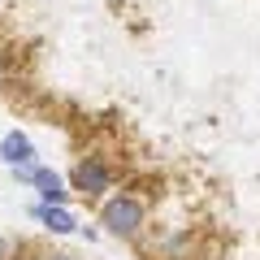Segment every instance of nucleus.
<instances>
[{
    "mask_svg": "<svg viewBox=\"0 0 260 260\" xmlns=\"http://www.w3.org/2000/svg\"><path fill=\"white\" fill-rule=\"evenodd\" d=\"M30 217H35L39 230L52 234V239H70V234L83 230V221H78V213L70 204H35V208H30Z\"/></svg>",
    "mask_w": 260,
    "mask_h": 260,
    "instance_id": "nucleus-3",
    "label": "nucleus"
},
{
    "mask_svg": "<svg viewBox=\"0 0 260 260\" xmlns=\"http://www.w3.org/2000/svg\"><path fill=\"white\" fill-rule=\"evenodd\" d=\"M0 260H13V243L5 239V234H0Z\"/></svg>",
    "mask_w": 260,
    "mask_h": 260,
    "instance_id": "nucleus-8",
    "label": "nucleus"
},
{
    "mask_svg": "<svg viewBox=\"0 0 260 260\" xmlns=\"http://www.w3.org/2000/svg\"><path fill=\"white\" fill-rule=\"evenodd\" d=\"M65 178H70V191L83 195V200H91V204H100V200H109V195L117 191V169H113V160L100 156V152L78 156Z\"/></svg>",
    "mask_w": 260,
    "mask_h": 260,
    "instance_id": "nucleus-2",
    "label": "nucleus"
},
{
    "mask_svg": "<svg viewBox=\"0 0 260 260\" xmlns=\"http://www.w3.org/2000/svg\"><path fill=\"white\" fill-rule=\"evenodd\" d=\"M182 251H191V234H186V230L169 234V239L160 243V256H165V260H178V256H182Z\"/></svg>",
    "mask_w": 260,
    "mask_h": 260,
    "instance_id": "nucleus-6",
    "label": "nucleus"
},
{
    "mask_svg": "<svg viewBox=\"0 0 260 260\" xmlns=\"http://www.w3.org/2000/svg\"><path fill=\"white\" fill-rule=\"evenodd\" d=\"M9 78H13V65H9V56L0 52V91H5V87H9Z\"/></svg>",
    "mask_w": 260,
    "mask_h": 260,
    "instance_id": "nucleus-7",
    "label": "nucleus"
},
{
    "mask_svg": "<svg viewBox=\"0 0 260 260\" xmlns=\"http://www.w3.org/2000/svg\"><path fill=\"white\" fill-rule=\"evenodd\" d=\"M30 191L39 195V204H70L74 200V191H70V178L56 174L52 165H39L35 178H30Z\"/></svg>",
    "mask_w": 260,
    "mask_h": 260,
    "instance_id": "nucleus-5",
    "label": "nucleus"
},
{
    "mask_svg": "<svg viewBox=\"0 0 260 260\" xmlns=\"http://www.w3.org/2000/svg\"><path fill=\"white\" fill-rule=\"evenodd\" d=\"M0 160L9 169H35L39 165V148L30 139L26 130H9L5 139H0Z\"/></svg>",
    "mask_w": 260,
    "mask_h": 260,
    "instance_id": "nucleus-4",
    "label": "nucleus"
},
{
    "mask_svg": "<svg viewBox=\"0 0 260 260\" xmlns=\"http://www.w3.org/2000/svg\"><path fill=\"white\" fill-rule=\"evenodd\" d=\"M148 217H152V208L139 191H113L109 200H100L95 221H100V234H109L117 243H135L148 230Z\"/></svg>",
    "mask_w": 260,
    "mask_h": 260,
    "instance_id": "nucleus-1",
    "label": "nucleus"
},
{
    "mask_svg": "<svg viewBox=\"0 0 260 260\" xmlns=\"http://www.w3.org/2000/svg\"><path fill=\"white\" fill-rule=\"evenodd\" d=\"M44 260H78V256H70V251H48Z\"/></svg>",
    "mask_w": 260,
    "mask_h": 260,
    "instance_id": "nucleus-9",
    "label": "nucleus"
}]
</instances>
